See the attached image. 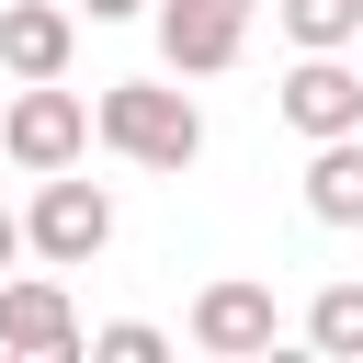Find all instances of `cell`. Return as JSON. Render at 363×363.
<instances>
[{"label":"cell","mask_w":363,"mask_h":363,"mask_svg":"<svg viewBox=\"0 0 363 363\" xmlns=\"http://www.w3.org/2000/svg\"><path fill=\"white\" fill-rule=\"evenodd\" d=\"M91 125H102V147L136 159V170H193V159H204L193 91H159V79H113V91L91 102Z\"/></svg>","instance_id":"1"},{"label":"cell","mask_w":363,"mask_h":363,"mask_svg":"<svg viewBox=\"0 0 363 363\" xmlns=\"http://www.w3.org/2000/svg\"><path fill=\"white\" fill-rule=\"evenodd\" d=\"M102 125H91V102L79 91H57V79H23L11 102H0V147H11V170H79V147H91Z\"/></svg>","instance_id":"2"},{"label":"cell","mask_w":363,"mask_h":363,"mask_svg":"<svg viewBox=\"0 0 363 363\" xmlns=\"http://www.w3.org/2000/svg\"><path fill=\"white\" fill-rule=\"evenodd\" d=\"M23 227H34V261H57V272H91V261L113 250V193H102V182H68V170H45Z\"/></svg>","instance_id":"3"},{"label":"cell","mask_w":363,"mask_h":363,"mask_svg":"<svg viewBox=\"0 0 363 363\" xmlns=\"http://www.w3.org/2000/svg\"><path fill=\"white\" fill-rule=\"evenodd\" d=\"M284 125L318 147V136H363V68L340 57V45H295V68H284Z\"/></svg>","instance_id":"4"},{"label":"cell","mask_w":363,"mask_h":363,"mask_svg":"<svg viewBox=\"0 0 363 363\" xmlns=\"http://www.w3.org/2000/svg\"><path fill=\"white\" fill-rule=\"evenodd\" d=\"M0 352H23V363L91 352V329H79V306H68L57 272H11V284H0Z\"/></svg>","instance_id":"5"},{"label":"cell","mask_w":363,"mask_h":363,"mask_svg":"<svg viewBox=\"0 0 363 363\" xmlns=\"http://www.w3.org/2000/svg\"><path fill=\"white\" fill-rule=\"evenodd\" d=\"M272 284H250V272H216L204 295H193V352H216V363H250V352H272Z\"/></svg>","instance_id":"6"},{"label":"cell","mask_w":363,"mask_h":363,"mask_svg":"<svg viewBox=\"0 0 363 363\" xmlns=\"http://www.w3.org/2000/svg\"><path fill=\"white\" fill-rule=\"evenodd\" d=\"M238 45H250V0H159V57L182 79L238 68Z\"/></svg>","instance_id":"7"},{"label":"cell","mask_w":363,"mask_h":363,"mask_svg":"<svg viewBox=\"0 0 363 363\" xmlns=\"http://www.w3.org/2000/svg\"><path fill=\"white\" fill-rule=\"evenodd\" d=\"M68 45H79L68 0H0V68L11 79H68Z\"/></svg>","instance_id":"8"},{"label":"cell","mask_w":363,"mask_h":363,"mask_svg":"<svg viewBox=\"0 0 363 363\" xmlns=\"http://www.w3.org/2000/svg\"><path fill=\"white\" fill-rule=\"evenodd\" d=\"M306 216H318V227H363V136H318V159H306Z\"/></svg>","instance_id":"9"},{"label":"cell","mask_w":363,"mask_h":363,"mask_svg":"<svg viewBox=\"0 0 363 363\" xmlns=\"http://www.w3.org/2000/svg\"><path fill=\"white\" fill-rule=\"evenodd\" d=\"M306 340H318L329 363H363V284H318V306H306Z\"/></svg>","instance_id":"10"},{"label":"cell","mask_w":363,"mask_h":363,"mask_svg":"<svg viewBox=\"0 0 363 363\" xmlns=\"http://www.w3.org/2000/svg\"><path fill=\"white\" fill-rule=\"evenodd\" d=\"M272 23L295 45H363V0H272Z\"/></svg>","instance_id":"11"},{"label":"cell","mask_w":363,"mask_h":363,"mask_svg":"<svg viewBox=\"0 0 363 363\" xmlns=\"http://www.w3.org/2000/svg\"><path fill=\"white\" fill-rule=\"evenodd\" d=\"M91 352H102V363H159L170 340H159L147 318H113V329H91Z\"/></svg>","instance_id":"12"},{"label":"cell","mask_w":363,"mask_h":363,"mask_svg":"<svg viewBox=\"0 0 363 363\" xmlns=\"http://www.w3.org/2000/svg\"><path fill=\"white\" fill-rule=\"evenodd\" d=\"M23 250H34V227H23V216H11V204H0V272H11V261H23Z\"/></svg>","instance_id":"13"},{"label":"cell","mask_w":363,"mask_h":363,"mask_svg":"<svg viewBox=\"0 0 363 363\" xmlns=\"http://www.w3.org/2000/svg\"><path fill=\"white\" fill-rule=\"evenodd\" d=\"M136 11H159V0H91V23H136Z\"/></svg>","instance_id":"14"},{"label":"cell","mask_w":363,"mask_h":363,"mask_svg":"<svg viewBox=\"0 0 363 363\" xmlns=\"http://www.w3.org/2000/svg\"><path fill=\"white\" fill-rule=\"evenodd\" d=\"M0 159H11V147H0Z\"/></svg>","instance_id":"15"}]
</instances>
